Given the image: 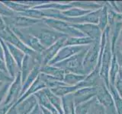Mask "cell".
<instances>
[{"label":"cell","mask_w":122,"mask_h":114,"mask_svg":"<svg viewBox=\"0 0 122 114\" xmlns=\"http://www.w3.org/2000/svg\"><path fill=\"white\" fill-rule=\"evenodd\" d=\"M42 24H38L37 28H34L33 26H31V28L29 27L26 30H28V33H30L31 35L37 38L41 45L45 49L51 47L62 37H66L64 34L51 28L46 24H44V27Z\"/></svg>","instance_id":"1"},{"label":"cell","mask_w":122,"mask_h":114,"mask_svg":"<svg viewBox=\"0 0 122 114\" xmlns=\"http://www.w3.org/2000/svg\"><path fill=\"white\" fill-rule=\"evenodd\" d=\"M89 46L90 45L87 46L83 50L79 52L77 54L72 56L70 57V58L62 61V62H57L53 65V66L61 68V69L64 70L66 72L86 75L83 68V60Z\"/></svg>","instance_id":"2"},{"label":"cell","mask_w":122,"mask_h":114,"mask_svg":"<svg viewBox=\"0 0 122 114\" xmlns=\"http://www.w3.org/2000/svg\"><path fill=\"white\" fill-rule=\"evenodd\" d=\"M105 32L107 35V40L106 44L103 52L102 58V62H101V68L99 75L100 78L104 81L105 85L108 88L109 87V70L111 66V62H112V57H113V52L112 49V44H111V40H110V28L108 27L105 28Z\"/></svg>","instance_id":"3"},{"label":"cell","mask_w":122,"mask_h":114,"mask_svg":"<svg viewBox=\"0 0 122 114\" xmlns=\"http://www.w3.org/2000/svg\"><path fill=\"white\" fill-rule=\"evenodd\" d=\"M43 21L44 24H46L51 28L53 29L57 32L64 34V35H66L68 37H86L79 30L74 28L72 24H70V23L66 21L47 18H43Z\"/></svg>","instance_id":"4"},{"label":"cell","mask_w":122,"mask_h":114,"mask_svg":"<svg viewBox=\"0 0 122 114\" xmlns=\"http://www.w3.org/2000/svg\"><path fill=\"white\" fill-rule=\"evenodd\" d=\"M95 98L98 104L104 107L107 114H117L112 95L105 83L96 87Z\"/></svg>","instance_id":"5"},{"label":"cell","mask_w":122,"mask_h":114,"mask_svg":"<svg viewBox=\"0 0 122 114\" xmlns=\"http://www.w3.org/2000/svg\"><path fill=\"white\" fill-rule=\"evenodd\" d=\"M100 41H95L92 44H91L86 53L83 60V68L86 75L91 73L98 64L100 51Z\"/></svg>","instance_id":"6"},{"label":"cell","mask_w":122,"mask_h":114,"mask_svg":"<svg viewBox=\"0 0 122 114\" xmlns=\"http://www.w3.org/2000/svg\"><path fill=\"white\" fill-rule=\"evenodd\" d=\"M87 46H66V47H63L60 49L54 58L48 64L50 66H53L57 62H62V61L81 52Z\"/></svg>","instance_id":"7"},{"label":"cell","mask_w":122,"mask_h":114,"mask_svg":"<svg viewBox=\"0 0 122 114\" xmlns=\"http://www.w3.org/2000/svg\"><path fill=\"white\" fill-rule=\"evenodd\" d=\"M74 28L79 30L86 37H88L92 39L94 41L101 40L102 32L98 28V24H72Z\"/></svg>","instance_id":"8"},{"label":"cell","mask_w":122,"mask_h":114,"mask_svg":"<svg viewBox=\"0 0 122 114\" xmlns=\"http://www.w3.org/2000/svg\"><path fill=\"white\" fill-rule=\"evenodd\" d=\"M68 37H63L60 39L57 42L52 45L51 47L46 49L45 50L41 52V58H42V65L43 66L48 64L54 58L55 56L57 54L60 49L64 47L65 42H66Z\"/></svg>","instance_id":"9"},{"label":"cell","mask_w":122,"mask_h":114,"mask_svg":"<svg viewBox=\"0 0 122 114\" xmlns=\"http://www.w3.org/2000/svg\"><path fill=\"white\" fill-rule=\"evenodd\" d=\"M72 94H73L74 104L76 106L95 97V95H96V87L80 88L75 91Z\"/></svg>","instance_id":"10"},{"label":"cell","mask_w":122,"mask_h":114,"mask_svg":"<svg viewBox=\"0 0 122 114\" xmlns=\"http://www.w3.org/2000/svg\"><path fill=\"white\" fill-rule=\"evenodd\" d=\"M5 23L11 26V28H28L38 23V20L30 19L25 17H9L5 18Z\"/></svg>","instance_id":"11"},{"label":"cell","mask_w":122,"mask_h":114,"mask_svg":"<svg viewBox=\"0 0 122 114\" xmlns=\"http://www.w3.org/2000/svg\"><path fill=\"white\" fill-rule=\"evenodd\" d=\"M41 71L44 74H46L58 80V81L63 82V78L65 75H66V71L61 68L54 66H44L41 68Z\"/></svg>","instance_id":"12"},{"label":"cell","mask_w":122,"mask_h":114,"mask_svg":"<svg viewBox=\"0 0 122 114\" xmlns=\"http://www.w3.org/2000/svg\"><path fill=\"white\" fill-rule=\"evenodd\" d=\"M37 99L34 96L29 97L25 101L21 102L16 108H15V114H27L29 113L33 107L36 106Z\"/></svg>","instance_id":"13"},{"label":"cell","mask_w":122,"mask_h":114,"mask_svg":"<svg viewBox=\"0 0 122 114\" xmlns=\"http://www.w3.org/2000/svg\"><path fill=\"white\" fill-rule=\"evenodd\" d=\"M20 88H21V79H20V75H18L15 81H14V83L11 87L9 94H8L4 104L11 105V103L16 100V98L18 97V93Z\"/></svg>","instance_id":"14"},{"label":"cell","mask_w":122,"mask_h":114,"mask_svg":"<svg viewBox=\"0 0 122 114\" xmlns=\"http://www.w3.org/2000/svg\"><path fill=\"white\" fill-rule=\"evenodd\" d=\"M44 92L49 99V101L51 102L52 106L56 110L58 114H63V106H62V97H60L53 94L52 91L48 88L44 89Z\"/></svg>","instance_id":"15"},{"label":"cell","mask_w":122,"mask_h":114,"mask_svg":"<svg viewBox=\"0 0 122 114\" xmlns=\"http://www.w3.org/2000/svg\"><path fill=\"white\" fill-rule=\"evenodd\" d=\"M62 106L63 114H76V106L73 94H67L62 97Z\"/></svg>","instance_id":"16"},{"label":"cell","mask_w":122,"mask_h":114,"mask_svg":"<svg viewBox=\"0 0 122 114\" xmlns=\"http://www.w3.org/2000/svg\"><path fill=\"white\" fill-rule=\"evenodd\" d=\"M94 40L88 37H67L65 42L64 47L66 46H89L94 43Z\"/></svg>","instance_id":"17"},{"label":"cell","mask_w":122,"mask_h":114,"mask_svg":"<svg viewBox=\"0 0 122 114\" xmlns=\"http://www.w3.org/2000/svg\"><path fill=\"white\" fill-rule=\"evenodd\" d=\"M86 75H77L74 73H70V72H66V75L64 76L63 82L66 85L69 86H75L77 85L81 81H82L86 78Z\"/></svg>","instance_id":"18"},{"label":"cell","mask_w":122,"mask_h":114,"mask_svg":"<svg viewBox=\"0 0 122 114\" xmlns=\"http://www.w3.org/2000/svg\"><path fill=\"white\" fill-rule=\"evenodd\" d=\"M118 72H119V66H118L116 56L113 54L112 60V62H111L110 70H109V85L114 86Z\"/></svg>","instance_id":"19"},{"label":"cell","mask_w":122,"mask_h":114,"mask_svg":"<svg viewBox=\"0 0 122 114\" xmlns=\"http://www.w3.org/2000/svg\"><path fill=\"white\" fill-rule=\"evenodd\" d=\"M2 42V45L3 46L4 49H5V60H6V68H8V70L10 72V74L11 76H15V74L16 73V65L15 63V61L12 59V56L10 53L9 50L8 49H5V44L2 40H0Z\"/></svg>","instance_id":"20"},{"label":"cell","mask_w":122,"mask_h":114,"mask_svg":"<svg viewBox=\"0 0 122 114\" xmlns=\"http://www.w3.org/2000/svg\"><path fill=\"white\" fill-rule=\"evenodd\" d=\"M108 89L112 95L117 114H122V98L121 97L119 94L117 93L115 87L114 85H109Z\"/></svg>","instance_id":"21"},{"label":"cell","mask_w":122,"mask_h":114,"mask_svg":"<svg viewBox=\"0 0 122 114\" xmlns=\"http://www.w3.org/2000/svg\"><path fill=\"white\" fill-rule=\"evenodd\" d=\"M108 8H107L106 5L105 4V5L101 9L98 26L102 30V32H103L107 27H108Z\"/></svg>","instance_id":"22"},{"label":"cell","mask_w":122,"mask_h":114,"mask_svg":"<svg viewBox=\"0 0 122 114\" xmlns=\"http://www.w3.org/2000/svg\"><path fill=\"white\" fill-rule=\"evenodd\" d=\"M92 11H88V10H84L82 9H79L76 7H72L71 9L61 11L62 14H63L65 17L67 18H79L86 15L87 14L90 13Z\"/></svg>","instance_id":"23"},{"label":"cell","mask_w":122,"mask_h":114,"mask_svg":"<svg viewBox=\"0 0 122 114\" xmlns=\"http://www.w3.org/2000/svg\"><path fill=\"white\" fill-rule=\"evenodd\" d=\"M6 44L8 45V48H9L11 56H13V58L15 59V61H16V62L18 66H21V63H22V61L24 60V58H25L24 53H23L19 49L15 47V46L11 45L10 43H6Z\"/></svg>","instance_id":"24"},{"label":"cell","mask_w":122,"mask_h":114,"mask_svg":"<svg viewBox=\"0 0 122 114\" xmlns=\"http://www.w3.org/2000/svg\"><path fill=\"white\" fill-rule=\"evenodd\" d=\"M89 111L92 114H107L104 107L97 102L96 98H95L92 105L91 106Z\"/></svg>","instance_id":"25"},{"label":"cell","mask_w":122,"mask_h":114,"mask_svg":"<svg viewBox=\"0 0 122 114\" xmlns=\"http://www.w3.org/2000/svg\"><path fill=\"white\" fill-rule=\"evenodd\" d=\"M0 14H2L3 16L13 17L14 12L12 11V10H11L9 9V8H8L5 5L0 3Z\"/></svg>","instance_id":"26"},{"label":"cell","mask_w":122,"mask_h":114,"mask_svg":"<svg viewBox=\"0 0 122 114\" xmlns=\"http://www.w3.org/2000/svg\"><path fill=\"white\" fill-rule=\"evenodd\" d=\"M5 5H7L8 6L10 7V9H12L16 11H26L28 10L27 9L29 8L28 6H23L20 4H16L15 2H5Z\"/></svg>","instance_id":"27"},{"label":"cell","mask_w":122,"mask_h":114,"mask_svg":"<svg viewBox=\"0 0 122 114\" xmlns=\"http://www.w3.org/2000/svg\"><path fill=\"white\" fill-rule=\"evenodd\" d=\"M114 49H118V50L120 51V52L121 53V55H122V30H121L119 37H118V38H117V40L116 43H115Z\"/></svg>","instance_id":"28"},{"label":"cell","mask_w":122,"mask_h":114,"mask_svg":"<svg viewBox=\"0 0 122 114\" xmlns=\"http://www.w3.org/2000/svg\"><path fill=\"white\" fill-rule=\"evenodd\" d=\"M12 81V78H11L9 77H8L6 76L5 74H4V72H2L1 70H0V81L2 82V81Z\"/></svg>","instance_id":"29"},{"label":"cell","mask_w":122,"mask_h":114,"mask_svg":"<svg viewBox=\"0 0 122 114\" xmlns=\"http://www.w3.org/2000/svg\"><path fill=\"white\" fill-rule=\"evenodd\" d=\"M9 84H7V85H5L4 87H2V89L0 90V102L2 100L4 96H5V94H6V91L8 90V87H9Z\"/></svg>","instance_id":"30"},{"label":"cell","mask_w":122,"mask_h":114,"mask_svg":"<svg viewBox=\"0 0 122 114\" xmlns=\"http://www.w3.org/2000/svg\"><path fill=\"white\" fill-rule=\"evenodd\" d=\"M28 114H41V109L40 107L37 105H36L34 106V108L33 109V110L31 112H30Z\"/></svg>","instance_id":"31"},{"label":"cell","mask_w":122,"mask_h":114,"mask_svg":"<svg viewBox=\"0 0 122 114\" xmlns=\"http://www.w3.org/2000/svg\"><path fill=\"white\" fill-rule=\"evenodd\" d=\"M9 106L10 105H6L5 104L4 106H1L0 107V114H5V113L8 110V109L9 108Z\"/></svg>","instance_id":"32"},{"label":"cell","mask_w":122,"mask_h":114,"mask_svg":"<svg viewBox=\"0 0 122 114\" xmlns=\"http://www.w3.org/2000/svg\"><path fill=\"white\" fill-rule=\"evenodd\" d=\"M5 23H4L3 20L2 19V18L0 17V31L2 30H5Z\"/></svg>","instance_id":"33"},{"label":"cell","mask_w":122,"mask_h":114,"mask_svg":"<svg viewBox=\"0 0 122 114\" xmlns=\"http://www.w3.org/2000/svg\"><path fill=\"white\" fill-rule=\"evenodd\" d=\"M0 69H2V71H6V67L2 60H0Z\"/></svg>","instance_id":"34"},{"label":"cell","mask_w":122,"mask_h":114,"mask_svg":"<svg viewBox=\"0 0 122 114\" xmlns=\"http://www.w3.org/2000/svg\"><path fill=\"white\" fill-rule=\"evenodd\" d=\"M0 56L2 58V49H1V47H0Z\"/></svg>","instance_id":"35"},{"label":"cell","mask_w":122,"mask_h":114,"mask_svg":"<svg viewBox=\"0 0 122 114\" xmlns=\"http://www.w3.org/2000/svg\"><path fill=\"white\" fill-rule=\"evenodd\" d=\"M87 114H92V113H91V112H90V111H89V112H88V113H87Z\"/></svg>","instance_id":"36"},{"label":"cell","mask_w":122,"mask_h":114,"mask_svg":"<svg viewBox=\"0 0 122 114\" xmlns=\"http://www.w3.org/2000/svg\"><path fill=\"white\" fill-rule=\"evenodd\" d=\"M1 85H2V82H0V87H1Z\"/></svg>","instance_id":"37"}]
</instances>
